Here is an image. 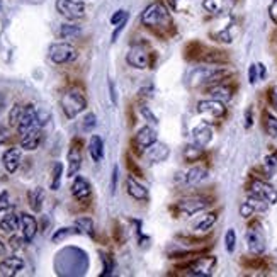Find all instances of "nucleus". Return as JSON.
Returning a JSON list of instances; mask_svg holds the SVG:
<instances>
[{"label": "nucleus", "instance_id": "1", "mask_svg": "<svg viewBox=\"0 0 277 277\" xmlns=\"http://www.w3.org/2000/svg\"><path fill=\"white\" fill-rule=\"evenodd\" d=\"M142 24L158 34L172 29V17L162 2H153L142 12Z\"/></svg>", "mask_w": 277, "mask_h": 277}, {"label": "nucleus", "instance_id": "2", "mask_svg": "<svg viewBox=\"0 0 277 277\" xmlns=\"http://www.w3.org/2000/svg\"><path fill=\"white\" fill-rule=\"evenodd\" d=\"M228 70L221 65H209L208 67H197L187 77V85L189 87H211L214 83L226 80Z\"/></svg>", "mask_w": 277, "mask_h": 277}, {"label": "nucleus", "instance_id": "3", "mask_svg": "<svg viewBox=\"0 0 277 277\" xmlns=\"http://www.w3.org/2000/svg\"><path fill=\"white\" fill-rule=\"evenodd\" d=\"M60 104H62L63 114L67 116L68 119H73V117H77L80 112L87 109V97L83 96L82 90L70 87L62 96V102H60Z\"/></svg>", "mask_w": 277, "mask_h": 277}, {"label": "nucleus", "instance_id": "4", "mask_svg": "<svg viewBox=\"0 0 277 277\" xmlns=\"http://www.w3.org/2000/svg\"><path fill=\"white\" fill-rule=\"evenodd\" d=\"M216 265V257L213 255H204V257H196L194 260H189L187 264H182L184 270H187V275H196V277H208L213 274V269Z\"/></svg>", "mask_w": 277, "mask_h": 277}, {"label": "nucleus", "instance_id": "5", "mask_svg": "<svg viewBox=\"0 0 277 277\" xmlns=\"http://www.w3.org/2000/svg\"><path fill=\"white\" fill-rule=\"evenodd\" d=\"M126 63L136 70L150 68L153 63L152 51H148V48L145 44H133L128 53H126Z\"/></svg>", "mask_w": 277, "mask_h": 277}, {"label": "nucleus", "instance_id": "6", "mask_svg": "<svg viewBox=\"0 0 277 277\" xmlns=\"http://www.w3.org/2000/svg\"><path fill=\"white\" fill-rule=\"evenodd\" d=\"M50 60L55 65H67L78 58V51L70 43H53L50 46Z\"/></svg>", "mask_w": 277, "mask_h": 277}, {"label": "nucleus", "instance_id": "7", "mask_svg": "<svg viewBox=\"0 0 277 277\" xmlns=\"http://www.w3.org/2000/svg\"><path fill=\"white\" fill-rule=\"evenodd\" d=\"M56 11L67 21H80L85 17V4L80 0H56Z\"/></svg>", "mask_w": 277, "mask_h": 277}, {"label": "nucleus", "instance_id": "8", "mask_svg": "<svg viewBox=\"0 0 277 277\" xmlns=\"http://www.w3.org/2000/svg\"><path fill=\"white\" fill-rule=\"evenodd\" d=\"M209 204V199H206V197H186V199L179 201L172 209L173 213L180 216H194L204 211Z\"/></svg>", "mask_w": 277, "mask_h": 277}, {"label": "nucleus", "instance_id": "9", "mask_svg": "<svg viewBox=\"0 0 277 277\" xmlns=\"http://www.w3.org/2000/svg\"><path fill=\"white\" fill-rule=\"evenodd\" d=\"M197 112L206 117V123H213L216 119H221L226 114V107L224 102L216 101V99H208V101H201L197 104Z\"/></svg>", "mask_w": 277, "mask_h": 277}, {"label": "nucleus", "instance_id": "10", "mask_svg": "<svg viewBox=\"0 0 277 277\" xmlns=\"http://www.w3.org/2000/svg\"><path fill=\"white\" fill-rule=\"evenodd\" d=\"M248 194L260 197V199L267 201L269 204L277 203V189L272 187L270 184H267L265 180H253L252 184L248 186Z\"/></svg>", "mask_w": 277, "mask_h": 277}, {"label": "nucleus", "instance_id": "11", "mask_svg": "<svg viewBox=\"0 0 277 277\" xmlns=\"http://www.w3.org/2000/svg\"><path fill=\"white\" fill-rule=\"evenodd\" d=\"M155 142H157V131H155L152 126H143V128L134 134L133 148L136 153L142 155L143 150L150 148Z\"/></svg>", "mask_w": 277, "mask_h": 277}, {"label": "nucleus", "instance_id": "12", "mask_svg": "<svg viewBox=\"0 0 277 277\" xmlns=\"http://www.w3.org/2000/svg\"><path fill=\"white\" fill-rule=\"evenodd\" d=\"M72 196L78 201V203H88L92 197L90 182L80 175H75L73 184H72Z\"/></svg>", "mask_w": 277, "mask_h": 277}, {"label": "nucleus", "instance_id": "13", "mask_svg": "<svg viewBox=\"0 0 277 277\" xmlns=\"http://www.w3.org/2000/svg\"><path fill=\"white\" fill-rule=\"evenodd\" d=\"M269 208V203L257 196H248V199L240 206V216L243 218H250L255 213H265Z\"/></svg>", "mask_w": 277, "mask_h": 277}, {"label": "nucleus", "instance_id": "14", "mask_svg": "<svg viewBox=\"0 0 277 277\" xmlns=\"http://www.w3.org/2000/svg\"><path fill=\"white\" fill-rule=\"evenodd\" d=\"M68 170H67V177L73 179L75 175L78 173L82 167V152H80V142H73L72 147L68 150Z\"/></svg>", "mask_w": 277, "mask_h": 277}, {"label": "nucleus", "instance_id": "15", "mask_svg": "<svg viewBox=\"0 0 277 277\" xmlns=\"http://www.w3.org/2000/svg\"><path fill=\"white\" fill-rule=\"evenodd\" d=\"M247 245L253 255H260L265 250V238L259 228L250 226L247 232Z\"/></svg>", "mask_w": 277, "mask_h": 277}, {"label": "nucleus", "instance_id": "16", "mask_svg": "<svg viewBox=\"0 0 277 277\" xmlns=\"http://www.w3.org/2000/svg\"><path fill=\"white\" fill-rule=\"evenodd\" d=\"M235 0H204L203 7L206 12L213 14V16H224L233 9Z\"/></svg>", "mask_w": 277, "mask_h": 277}, {"label": "nucleus", "instance_id": "17", "mask_svg": "<svg viewBox=\"0 0 277 277\" xmlns=\"http://www.w3.org/2000/svg\"><path fill=\"white\" fill-rule=\"evenodd\" d=\"M19 219H21V228H22V237L26 238L27 243H31L34 240L36 233H37V221L36 218L29 213H21L19 214Z\"/></svg>", "mask_w": 277, "mask_h": 277}, {"label": "nucleus", "instance_id": "18", "mask_svg": "<svg viewBox=\"0 0 277 277\" xmlns=\"http://www.w3.org/2000/svg\"><path fill=\"white\" fill-rule=\"evenodd\" d=\"M41 142H43V128L31 129L21 136V148L26 152H32V150L39 148Z\"/></svg>", "mask_w": 277, "mask_h": 277}, {"label": "nucleus", "instance_id": "19", "mask_svg": "<svg viewBox=\"0 0 277 277\" xmlns=\"http://www.w3.org/2000/svg\"><path fill=\"white\" fill-rule=\"evenodd\" d=\"M192 140H194L196 145H199V147H208L211 143V140H213V129H211L209 123H206L203 121L201 124H197L194 129H192Z\"/></svg>", "mask_w": 277, "mask_h": 277}, {"label": "nucleus", "instance_id": "20", "mask_svg": "<svg viewBox=\"0 0 277 277\" xmlns=\"http://www.w3.org/2000/svg\"><path fill=\"white\" fill-rule=\"evenodd\" d=\"M24 269V260L21 257H7L0 262V274L6 277H14Z\"/></svg>", "mask_w": 277, "mask_h": 277}, {"label": "nucleus", "instance_id": "21", "mask_svg": "<svg viewBox=\"0 0 277 277\" xmlns=\"http://www.w3.org/2000/svg\"><path fill=\"white\" fill-rule=\"evenodd\" d=\"M21 158H22V153L19 148H9L6 153L2 155V163L6 167V170L9 173H14L17 172L19 165H21Z\"/></svg>", "mask_w": 277, "mask_h": 277}, {"label": "nucleus", "instance_id": "22", "mask_svg": "<svg viewBox=\"0 0 277 277\" xmlns=\"http://www.w3.org/2000/svg\"><path fill=\"white\" fill-rule=\"evenodd\" d=\"M208 94L211 96V99H216V101H221V102H228L229 99L233 97V88L226 85V83L219 82L214 83L208 88Z\"/></svg>", "mask_w": 277, "mask_h": 277}, {"label": "nucleus", "instance_id": "23", "mask_svg": "<svg viewBox=\"0 0 277 277\" xmlns=\"http://www.w3.org/2000/svg\"><path fill=\"white\" fill-rule=\"evenodd\" d=\"M126 191H128V194L136 201L148 199V191L145 189V187L140 184L133 175H129L128 179H126Z\"/></svg>", "mask_w": 277, "mask_h": 277}, {"label": "nucleus", "instance_id": "24", "mask_svg": "<svg viewBox=\"0 0 277 277\" xmlns=\"http://www.w3.org/2000/svg\"><path fill=\"white\" fill-rule=\"evenodd\" d=\"M27 203H29V208L32 209V213H41L43 209V203H44V189L43 187H34L27 192Z\"/></svg>", "mask_w": 277, "mask_h": 277}, {"label": "nucleus", "instance_id": "25", "mask_svg": "<svg viewBox=\"0 0 277 277\" xmlns=\"http://www.w3.org/2000/svg\"><path fill=\"white\" fill-rule=\"evenodd\" d=\"M88 153H90V158L96 163H99L104 158V142L99 134H92L90 142H88Z\"/></svg>", "mask_w": 277, "mask_h": 277}, {"label": "nucleus", "instance_id": "26", "mask_svg": "<svg viewBox=\"0 0 277 277\" xmlns=\"http://www.w3.org/2000/svg\"><path fill=\"white\" fill-rule=\"evenodd\" d=\"M206 177H208V170L204 167H192L186 172L184 175V184L187 186H197L201 184Z\"/></svg>", "mask_w": 277, "mask_h": 277}, {"label": "nucleus", "instance_id": "27", "mask_svg": "<svg viewBox=\"0 0 277 277\" xmlns=\"http://www.w3.org/2000/svg\"><path fill=\"white\" fill-rule=\"evenodd\" d=\"M168 153H170V150H168L167 145H163V143L155 142L152 147L148 148V158L152 162H163V160H167Z\"/></svg>", "mask_w": 277, "mask_h": 277}, {"label": "nucleus", "instance_id": "28", "mask_svg": "<svg viewBox=\"0 0 277 277\" xmlns=\"http://www.w3.org/2000/svg\"><path fill=\"white\" fill-rule=\"evenodd\" d=\"M21 226V219H19V214H7V216H4L2 219H0V229H2L4 233H14L16 229Z\"/></svg>", "mask_w": 277, "mask_h": 277}, {"label": "nucleus", "instance_id": "29", "mask_svg": "<svg viewBox=\"0 0 277 277\" xmlns=\"http://www.w3.org/2000/svg\"><path fill=\"white\" fill-rule=\"evenodd\" d=\"M216 219H218V214H216V213H208V214H204L197 223H194V226H192V228H194L196 233L209 232V229L213 228V224L216 223Z\"/></svg>", "mask_w": 277, "mask_h": 277}, {"label": "nucleus", "instance_id": "30", "mask_svg": "<svg viewBox=\"0 0 277 277\" xmlns=\"http://www.w3.org/2000/svg\"><path fill=\"white\" fill-rule=\"evenodd\" d=\"M75 226H77L78 233L87 235V237H94V219L88 218V216H80V218L75 219Z\"/></svg>", "mask_w": 277, "mask_h": 277}, {"label": "nucleus", "instance_id": "31", "mask_svg": "<svg viewBox=\"0 0 277 277\" xmlns=\"http://www.w3.org/2000/svg\"><path fill=\"white\" fill-rule=\"evenodd\" d=\"M62 177H63V163L62 162H55L53 163V170H51V182H50V189L51 191H58L62 186Z\"/></svg>", "mask_w": 277, "mask_h": 277}, {"label": "nucleus", "instance_id": "32", "mask_svg": "<svg viewBox=\"0 0 277 277\" xmlns=\"http://www.w3.org/2000/svg\"><path fill=\"white\" fill-rule=\"evenodd\" d=\"M203 60L204 63H209V65H224L228 62V56L223 53V51H208V53L203 55Z\"/></svg>", "mask_w": 277, "mask_h": 277}, {"label": "nucleus", "instance_id": "33", "mask_svg": "<svg viewBox=\"0 0 277 277\" xmlns=\"http://www.w3.org/2000/svg\"><path fill=\"white\" fill-rule=\"evenodd\" d=\"M203 157V147H199V145H189V147H186L184 150V158H186V162H197L199 158Z\"/></svg>", "mask_w": 277, "mask_h": 277}, {"label": "nucleus", "instance_id": "34", "mask_svg": "<svg viewBox=\"0 0 277 277\" xmlns=\"http://www.w3.org/2000/svg\"><path fill=\"white\" fill-rule=\"evenodd\" d=\"M80 34L82 29L77 24H63L60 27V37H63V39H72V37H77Z\"/></svg>", "mask_w": 277, "mask_h": 277}, {"label": "nucleus", "instance_id": "35", "mask_svg": "<svg viewBox=\"0 0 277 277\" xmlns=\"http://www.w3.org/2000/svg\"><path fill=\"white\" fill-rule=\"evenodd\" d=\"M264 128L265 133L270 136V138H277V117H274L269 112L264 114Z\"/></svg>", "mask_w": 277, "mask_h": 277}, {"label": "nucleus", "instance_id": "36", "mask_svg": "<svg viewBox=\"0 0 277 277\" xmlns=\"http://www.w3.org/2000/svg\"><path fill=\"white\" fill-rule=\"evenodd\" d=\"M22 112H24V106L14 104L11 107V112H9V124L14 126V128H17L19 121H21V117H22Z\"/></svg>", "mask_w": 277, "mask_h": 277}, {"label": "nucleus", "instance_id": "37", "mask_svg": "<svg viewBox=\"0 0 277 277\" xmlns=\"http://www.w3.org/2000/svg\"><path fill=\"white\" fill-rule=\"evenodd\" d=\"M101 260H102V265H104V270L101 272L102 277H107L112 274L114 270V259L109 255V253H101Z\"/></svg>", "mask_w": 277, "mask_h": 277}, {"label": "nucleus", "instance_id": "38", "mask_svg": "<svg viewBox=\"0 0 277 277\" xmlns=\"http://www.w3.org/2000/svg\"><path fill=\"white\" fill-rule=\"evenodd\" d=\"M224 247H226L228 253L235 252V247H237V232L233 228H229L226 235H224Z\"/></svg>", "mask_w": 277, "mask_h": 277}, {"label": "nucleus", "instance_id": "39", "mask_svg": "<svg viewBox=\"0 0 277 277\" xmlns=\"http://www.w3.org/2000/svg\"><path fill=\"white\" fill-rule=\"evenodd\" d=\"M75 233H78L77 226H73V228H62V229H58V232H56L53 237H51V242L58 243V242L65 240V238H68L70 235H75Z\"/></svg>", "mask_w": 277, "mask_h": 277}, {"label": "nucleus", "instance_id": "40", "mask_svg": "<svg viewBox=\"0 0 277 277\" xmlns=\"http://www.w3.org/2000/svg\"><path fill=\"white\" fill-rule=\"evenodd\" d=\"M97 126V117L94 112H88V114L83 117V123H82V129L88 133V131H92L94 128Z\"/></svg>", "mask_w": 277, "mask_h": 277}, {"label": "nucleus", "instance_id": "41", "mask_svg": "<svg viewBox=\"0 0 277 277\" xmlns=\"http://www.w3.org/2000/svg\"><path fill=\"white\" fill-rule=\"evenodd\" d=\"M126 167H128V170H129L131 175H134V177H145V175H143V172H142V168L136 165L134 160H131L129 155L126 157Z\"/></svg>", "mask_w": 277, "mask_h": 277}, {"label": "nucleus", "instance_id": "42", "mask_svg": "<svg viewBox=\"0 0 277 277\" xmlns=\"http://www.w3.org/2000/svg\"><path fill=\"white\" fill-rule=\"evenodd\" d=\"M140 112H142V116L145 117V119L148 121V123H152V124H158V117L153 114L152 109H150L148 106H145V104H143L142 107H140Z\"/></svg>", "mask_w": 277, "mask_h": 277}, {"label": "nucleus", "instance_id": "43", "mask_svg": "<svg viewBox=\"0 0 277 277\" xmlns=\"http://www.w3.org/2000/svg\"><path fill=\"white\" fill-rule=\"evenodd\" d=\"M128 19V12L124 11V9H119L117 12L112 14V17H111V24L112 26H117V24H121L123 21H126Z\"/></svg>", "mask_w": 277, "mask_h": 277}, {"label": "nucleus", "instance_id": "44", "mask_svg": "<svg viewBox=\"0 0 277 277\" xmlns=\"http://www.w3.org/2000/svg\"><path fill=\"white\" fill-rule=\"evenodd\" d=\"M117 180H119V168L117 165L112 167V175H111V194L114 196L117 191Z\"/></svg>", "mask_w": 277, "mask_h": 277}, {"label": "nucleus", "instance_id": "45", "mask_svg": "<svg viewBox=\"0 0 277 277\" xmlns=\"http://www.w3.org/2000/svg\"><path fill=\"white\" fill-rule=\"evenodd\" d=\"M9 243H11V248H14V250H19V248L24 247V243H27V242H26L24 237H17V235H14V237H11Z\"/></svg>", "mask_w": 277, "mask_h": 277}, {"label": "nucleus", "instance_id": "46", "mask_svg": "<svg viewBox=\"0 0 277 277\" xmlns=\"http://www.w3.org/2000/svg\"><path fill=\"white\" fill-rule=\"evenodd\" d=\"M9 208H11V203H9V192L4 191V192H0V213L7 211Z\"/></svg>", "mask_w": 277, "mask_h": 277}, {"label": "nucleus", "instance_id": "47", "mask_svg": "<svg viewBox=\"0 0 277 277\" xmlns=\"http://www.w3.org/2000/svg\"><path fill=\"white\" fill-rule=\"evenodd\" d=\"M259 70H257V65H250V68H248V82L252 83H255L257 80H259Z\"/></svg>", "mask_w": 277, "mask_h": 277}, {"label": "nucleus", "instance_id": "48", "mask_svg": "<svg viewBox=\"0 0 277 277\" xmlns=\"http://www.w3.org/2000/svg\"><path fill=\"white\" fill-rule=\"evenodd\" d=\"M126 22H128V19H126V21H123V22H121V24H117L116 26V29H114V32H112V43H114V41L117 39V37H119V34H121V32H123V29H124V27H126Z\"/></svg>", "mask_w": 277, "mask_h": 277}, {"label": "nucleus", "instance_id": "49", "mask_svg": "<svg viewBox=\"0 0 277 277\" xmlns=\"http://www.w3.org/2000/svg\"><path fill=\"white\" fill-rule=\"evenodd\" d=\"M153 87H143V88H140V92H138V96L140 99H152L153 96Z\"/></svg>", "mask_w": 277, "mask_h": 277}, {"label": "nucleus", "instance_id": "50", "mask_svg": "<svg viewBox=\"0 0 277 277\" xmlns=\"http://www.w3.org/2000/svg\"><path fill=\"white\" fill-rule=\"evenodd\" d=\"M107 85H109V96H111V102L116 106V104H117V96H116V87H114V82L109 80V83H107Z\"/></svg>", "mask_w": 277, "mask_h": 277}, {"label": "nucleus", "instance_id": "51", "mask_svg": "<svg viewBox=\"0 0 277 277\" xmlns=\"http://www.w3.org/2000/svg\"><path fill=\"white\" fill-rule=\"evenodd\" d=\"M269 14H270V19L277 24V0L270 4V9H269Z\"/></svg>", "mask_w": 277, "mask_h": 277}, {"label": "nucleus", "instance_id": "52", "mask_svg": "<svg viewBox=\"0 0 277 277\" xmlns=\"http://www.w3.org/2000/svg\"><path fill=\"white\" fill-rule=\"evenodd\" d=\"M270 104H272V107H274V111L277 112V87H274V88H270Z\"/></svg>", "mask_w": 277, "mask_h": 277}, {"label": "nucleus", "instance_id": "53", "mask_svg": "<svg viewBox=\"0 0 277 277\" xmlns=\"http://www.w3.org/2000/svg\"><path fill=\"white\" fill-rule=\"evenodd\" d=\"M252 124H253V117H252V109H247L245 112V128H252Z\"/></svg>", "mask_w": 277, "mask_h": 277}, {"label": "nucleus", "instance_id": "54", "mask_svg": "<svg viewBox=\"0 0 277 277\" xmlns=\"http://www.w3.org/2000/svg\"><path fill=\"white\" fill-rule=\"evenodd\" d=\"M9 138H11L9 131L6 128H0V145H4L6 142H9Z\"/></svg>", "mask_w": 277, "mask_h": 277}, {"label": "nucleus", "instance_id": "55", "mask_svg": "<svg viewBox=\"0 0 277 277\" xmlns=\"http://www.w3.org/2000/svg\"><path fill=\"white\" fill-rule=\"evenodd\" d=\"M257 70H259V80H264L265 78V67L262 63L257 65Z\"/></svg>", "mask_w": 277, "mask_h": 277}, {"label": "nucleus", "instance_id": "56", "mask_svg": "<svg viewBox=\"0 0 277 277\" xmlns=\"http://www.w3.org/2000/svg\"><path fill=\"white\" fill-rule=\"evenodd\" d=\"M7 255V245L0 240V257H6Z\"/></svg>", "mask_w": 277, "mask_h": 277}, {"label": "nucleus", "instance_id": "57", "mask_svg": "<svg viewBox=\"0 0 277 277\" xmlns=\"http://www.w3.org/2000/svg\"><path fill=\"white\" fill-rule=\"evenodd\" d=\"M179 2H180V0H170V4H172L173 9H177V4H179Z\"/></svg>", "mask_w": 277, "mask_h": 277}, {"label": "nucleus", "instance_id": "58", "mask_svg": "<svg viewBox=\"0 0 277 277\" xmlns=\"http://www.w3.org/2000/svg\"><path fill=\"white\" fill-rule=\"evenodd\" d=\"M0 7H2V0H0Z\"/></svg>", "mask_w": 277, "mask_h": 277}]
</instances>
